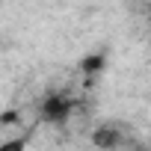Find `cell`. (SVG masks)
<instances>
[{
  "label": "cell",
  "instance_id": "obj_1",
  "mask_svg": "<svg viewBox=\"0 0 151 151\" xmlns=\"http://www.w3.org/2000/svg\"><path fill=\"white\" fill-rule=\"evenodd\" d=\"M71 110H74V101H71L65 92H47V95L42 98V104H39V116H42V122H47V124H62V122H68Z\"/></svg>",
  "mask_w": 151,
  "mask_h": 151
},
{
  "label": "cell",
  "instance_id": "obj_5",
  "mask_svg": "<svg viewBox=\"0 0 151 151\" xmlns=\"http://www.w3.org/2000/svg\"><path fill=\"white\" fill-rule=\"evenodd\" d=\"M12 122H18V113H3L0 116V124H12Z\"/></svg>",
  "mask_w": 151,
  "mask_h": 151
},
{
  "label": "cell",
  "instance_id": "obj_3",
  "mask_svg": "<svg viewBox=\"0 0 151 151\" xmlns=\"http://www.w3.org/2000/svg\"><path fill=\"white\" fill-rule=\"evenodd\" d=\"M0 151H27V139H6L0 142Z\"/></svg>",
  "mask_w": 151,
  "mask_h": 151
},
{
  "label": "cell",
  "instance_id": "obj_7",
  "mask_svg": "<svg viewBox=\"0 0 151 151\" xmlns=\"http://www.w3.org/2000/svg\"><path fill=\"white\" fill-rule=\"evenodd\" d=\"M148 27H151V15H148Z\"/></svg>",
  "mask_w": 151,
  "mask_h": 151
},
{
  "label": "cell",
  "instance_id": "obj_4",
  "mask_svg": "<svg viewBox=\"0 0 151 151\" xmlns=\"http://www.w3.org/2000/svg\"><path fill=\"white\" fill-rule=\"evenodd\" d=\"M104 65V56L98 53V56H89V59H83V71H98Z\"/></svg>",
  "mask_w": 151,
  "mask_h": 151
},
{
  "label": "cell",
  "instance_id": "obj_2",
  "mask_svg": "<svg viewBox=\"0 0 151 151\" xmlns=\"http://www.w3.org/2000/svg\"><path fill=\"white\" fill-rule=\"evenodd\" d=\"M92 145L95 148H101V151H113V148H119L122 145V130H119V124H98L95 130H92Z\"/></svg>",
  "mask_w": 151,
  "mask_h": 151
},
{
  "label": "cell",
  "instance_id": "obj_6",
  "mask_svg": "<svg viewBox=\"0 0 151 151\" xmlns=\"http://www.w3.org/2000/svg\"><path fill=\"white\" fill-rule=\"evenodd\" d=\"M133 151H151V148H133Z\"/></svg>",
  "mask_w": 151,
  "mask_h": 151
}]
</instances>
